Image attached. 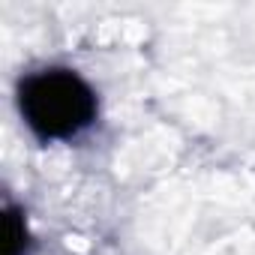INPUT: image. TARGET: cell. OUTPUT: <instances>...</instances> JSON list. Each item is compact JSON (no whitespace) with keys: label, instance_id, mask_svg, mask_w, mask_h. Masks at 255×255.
<instances>
[{"label":"cell","instance_id":"1","mask_svg":"<svg viewBox=\"0 0 255 255\" xmlns=\"http://www.w3.org/2000/svg\"><path fill=\"white\" fill-rule=\"evenodd\" d=\"M18 111L36 138L66 141L96 120V93L75 69L48 66L21 78Z\"/></svg>","mask_w":255,"mask_h":255},{"label":"cell","instance_id":"2","mask_svg":"<svg viewBox=\"0 0 255 255\" xmlns=\"http://www.w3.org/2000/svg\"><path fill=\"white\" fill-rule=\"evenodd\" d=\"M30 234L24 225V213L18 207H9L3 216V255H27Z\"/></svg>","mask_w":255,"mask_h":255}]
</instances>
